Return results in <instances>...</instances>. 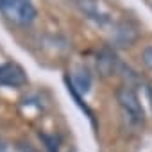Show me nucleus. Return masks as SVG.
Returning <instances> with one entry per match:
<instances>
[{"instance_id":"f257e3e1","label":"nucleus","mask_w":152,"mask_h":152,"mask_svg":"<svg viewBox=\"0 0 152 152\" xmlns=\"http://www.w3.org/2000/svg\"><path fill=\"white\" fill-rule=\"evenodd\" d=\"M116 100H118L122 115H124V118L127 120L129 125H132V127L143 125V122H145V111H143L140 97H138V93L134 91L132 86H129V84L127 86H120L116 90Z\"/></svg>"},{"instance_id":"f03ea898","label":"nucleus","mask_w":152,"mask_h":152,"mask_svg":"<svg viewBox=\"0 0 152 152\" xmlns=\"http://www.w3.org/2000/svg\"><path fill=\"white\" fill-rule=\"evenodd\" d=\"M0 13L6 16V20L20 27L31 25L38 16V9L32 0H0Z\"/></svg>"},{"instance_id":"7ed1b4c3","label":"nucleus","mask_w":152,"mask_h":152,"mask_svg":"<svg viewBox=\"0 0 152 152\" xmlns=\"http://www.w3.org/2000/svg\"><path fill=\"white\" fill-rule=\"evenodd\" d=\"M27 83L25 70L16 63H4L0 64V86L7 88H20Z\"/></svg>"},{"instance_id":"20e7f679","label":"nucleus","mask_w":152,"mask_h":152,"mask_svg":"<svg viewBox=\"0 0 152 152\" xmlns=\"http://www.w3.org/2000/svg\"><path fill=\"white\" fill-rule=\"evenodd\" d=\"M141 59H143L145 66H147L148 70H152V45H147V47L143 48V52H141Z\"/></svg>"},{"instance_id":"39448f33","label":"nucleus","mask_w":152,"mask_h":152,"mask_svg":"<svg viewBox=\"0 0 152 152\" xmlns=\"http://www.w3.org/2000/svg\"><path fill=\"white\" fill-rule=\"evenodd\" d=\"M147 97H148V102H150V107H152V86L147 88Z\"/></svg>"},{"instance_id":"423d86ee","label":"nucleus","mask_w":152,"mask_h":152,"mask_svg":"<svg viewBox=\"0 0 152 152\" xmlns=\"http://www.w3.org/2000/svg\"><path fill=\"white\" fill-rule=\"evenodd\" d=\"M0 152H7V148H6V145H4L2 140H0Z\"/></svg>"}]
</instances>
